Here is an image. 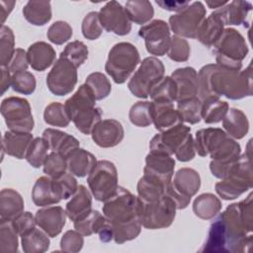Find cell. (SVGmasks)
<instances>
[{"label": "cell", "instance_id": "7c38bea8", "mask_svg": "<svg viewBox=\"0 0 253 253\" xmlns=\"http://www.w3.org/2000/svg\"><path fill=\"white\" fill-rule=\"evenodd\" d=\"M206 8L201 1L189 4L184 10L169 18L170 30L181 38L196 39L198 30L206 19Z\"/></svg>", "mask_w": 253, "mask_h": 253}, {"label": "cell", "instance_id": "83f0119b", "mask_svg": "<svg viewBox=\"0 0 253 253\" xmlns=\"http://www.w3.org/2000/svg\"><path fill=\"white\" fill-rule=\"evenodd\" d=\"M67 170L76 177H85L93 170L97 163L95 155L83 149L76 148L66 156Z\"/></svg>", "mask_w": 253, "mask_h": 253}, {"label": "cell", "instance_id": "ffe728a7", "mask_svg": "<svg viewBox=\"0 0 253 253\" xmlns=\"http://www.w3.org/2000/svg\"><path fill=\"white\" fill-rule=\"evenodd\" d=\"M171 78L175 82L177 88L176 103L198 97L199 80L198 72L194 67L187 66L177 68L171 74Z\"/></svg>", "mask_w": 253, "mask_h": 253}, {"label": "cell", "instance_id": "03108f58", "mask_svg": "<svg viewBox=\"0 0 253 253\" xmlns=\"http://www.w3.org/2000/svg\"><path fill=\"white\" fill-rule=\"evenodd\" d=\"M16 2L15 1H5V0H1L0 1V8H1V23L2 26L4 25L6 19L8 18V16L10 15V13L12 12L14 6H15Z\"/></svg>", "mask_w": 253, "mask_h": 253}, {"label": "cell", "instance_id": "4fadbf2b", "mask_svg": "<svg viewBox=\"0 0 253 253\" xmlns=\"http://www.w3.org/2000/svg\"><path fill=\"white\" fill-rule=\"evenodd\" d=\"M77 83V67L68 59L59 56L46 76L48 90L55 96L71 93Z\"/></svg>", "mask_w": 253, "mask_h": 253}, {"label": "cell", "instance_id": "d4e9b609", "mask_svg": "<svg viewBox=\"0 0 253 253\" xmlns=\"http://www.w3.org/2000/svg\"><path fill=\"white\" fill-rule=\"evenodd\" d=\"M33 139L31 132L7 130L2 137V150L17 159H24Z\"/></svg>", "mask_w": 253, "mask_h": 253}, {"label": "cell", "instance_id": "d6a6232c", "mask_svg": "<svg viewBox=\"0 0 253 253\" xmlns=\"http://www.w3.org/2000/svg\"><path fill=\"white\" fill-rule=\"evenodd\" d=\"M169 184H165L157 179L143 175L137 182V197L142 202L158 201L166 195Z\"/></svg>", "mask_w": 253, "mask_h": 253}, {"label": "cell", "instance_id": "7bdbcfd3", "mask_svg": "<svg viewBox=\"0 0 253 253\" xmlns=\"http://www.w3.org/2000/svg\"><path fill=\"white\" fill-rule=\"evenodd\" d=\"M129 121L138 127H146L152 124L151 102L138 101L134 103L128 113Z\"/></svg>", "mask_w": 253, "mask_h": 253}, {"label": "cell", "instance_id": "ee69618b", "mask_svg": "<svg viewBox=\"0 0 253 253\" xmlns=\"http://www.w3.org/2000/svg\"><path fill=\"white\" fill-rule=\"evenodd\" d=\"M48 150L49 147L44 138L36 137L31 142L25 159L34 168H40L43 165V162L48 154Z\"/></svg>", "mask_w": 253, "mask_h": 253}, {"label": "cell", "instance_id": "f5cc1de1", "mask_svg": "<svg viewBox=\"0 0 253 253\" xmlns=\"http://www.w3.org/2000/svg\"><path fill=\"white\" fill-rule=\"evenodd\" d=\"M43 172L50 178H57L67 170L66 158L58 152L51 151L43 162Z\"/></svg>", "mask_w": 253, "mask_h": 253}, {"label": "cell", "instance_id": "ab89813d", "mask_svg": "<svg viewBox=\"0 0 253 253\" xmlns=\"http://www.w3.org/2000/svg\"><path fill=\"white\" fill-rule=\"evenodd\" d=\"M149 96L152 102L166 101L176 102L177 88L171 76H164L150 91Z\"/></svg>", "mask_w": 253, "mask_h": 253}, {"label": "cell", "instance_id": "11a10c76", "mask_svg": "<svg viewBox=\"0 0 253 253\" xmlns=\"http://www.w3.org/2000/svg\"><path fill=\"white\" fill-rule=\"evenodd\" d=\"M81 32L85 39L94 41L101 37L103 27L100 22L99 12H89L83 19L81 24Z\"/></svg>", "mask_w": 253, "mask_h": 253}, {"label": "cell", "instance_id": "836d02e7", "mask_svg": "<svg viewBox=\"0 0 253 253\" xmlns=\"http://www.w3.org/2000/svg\"><path fill=\"white\" fill-rule=\"evenodd\" d=\"M21 244L25 253H42L49 248L50 240L41 227H33L21 235Z\"/></svg>", "mask_w": 253, "mask_h": 253}, {"label": "cell", "instance_id": "4dcf8cb0", "mask_svg": "<svg viewBox=\"0 0 253 253\" xmlns=\"http://www.w3.org/2000/svg\"><path fill=\"white\" fill-rule=\"evenodd\" d=\"M24 211V200L13 189H3L0 193V220H12Z\"/></svg>", "mask_w": 253, "mask_h": 253}, {"label": "cell", "instance_id": "7a4b0ae2", "mask_svg": "<svg viewBox=\"0 0 253 253\" xmlns=\"http://www.w3.org/2000/svg\"><path fill=\"white\" fill-rule=\"evenodd\" d=\"M199 98L224 96L230 100L250 97L253 93L251 64L244 70L223 68L216 63L203 66L198 73Z\"/></svg>", "mask_w": 253, "mask_h": 253}, {"label": "cell", "instance_id": "816d5d0a", "mask_svg": "<svg viewBox=\"0 0 253 253\" xmlns=\"http://www.w3.org/2000/svg\"><path fill=\"white\" fill-rule=\"evenodd\" d=\"M141 223L139 220H134L125 224L113 225L114 240L117 244H123L136 238L141 231Z\"/></svg>", "mask_w": 253, "mask_h": 253}, {"label": "cell", "instance_id": "4316f807", "mask_svg": "<svg viewBox=\"0 0 253 253\" xmlns=\"http://www.w3.org/2000/svg\"><path fill=\"white\" fill-rule=\"evenodd\" d=\"M171 184L179 194L191 199L201 187V177L195 169L184 167L175 173Z\"/></svg>", "mask_w": 253, "mask_h": 253}, {"label": "cell", "instance_id": "e575fe53", "mask_svg": "<svg viewBox=\"0 0 253 253\" xmlns=\"http://www.w3.org/2000/svg\"><path fill=\"white\" fill-rule=\"evenodd\" d=\"M25 19L34 26H44L51 17V5L49 1H28L23 8Z\"/></svg>", "mask_w": 253, "mask_h": 253}, {"label": "cell", "instance_id": "91938a15", "mask_svg": "<svg viewBox=\"0 0 253 253\" xmlns=\"http://www.w3.org/2000/svg\"><path fill=\"white\" fill-rule=\"evenodd\" d=\"M12 223L20 236L31 228L37 226L35 215L30 211L21 212L14 219H12Z\"/></svg>", "mask_w": 253, "mask_h": 253}, {"label": "cell", "instance_id": "e0dca14e", "mask_svg": "<svg viewBox=\"0 0 253 253\" xmlns=\"http://www.w3.org/2000/svg\"><path fill=\"white\" fill-rule=\"evenodd\" d=\"M174 169L175 160L171 155L149 151L145 157L143 175L170 184L174 176Z\"/></svg>", "mask_w": 253, "mask_h": 253}, {"label": "cell", "instance_id": "484cf974", "mask_svg": "<svg viewBox=\"0 0 253 253\" xmlns=\"http://www.w3.org/2000/svg\"><path fill=\"white\" fill-rule=\"evenodd\" d=\"M42 138L47 142L49 150L66 156L74 149L80 147V143L73 135L55 128H46L42 132Z\"/></svg>", "mask_w": 253, "mask_h": 253}, {"label": "cell", "instance_id": "680465c9", "mask_svg": "<svg viewBox=\"0 0 253 253\" xmlns=\"http://www.w3.org/2000/svg\"><path fill=\"white\" fill-rule=\"evenodd\" d=\"M176 158L179 161L182 162H188L191 161L195 155H196V147H195V141L193 135L188 133L184 141L180 144V146L177 148L176 152L174 153Z\"/></svg>", "mask_w": 253, "mask_h": 253}, {"label": "cell", "instance_id": "6125c7cd", "mask_svg": "<svg viewBox=\"0 0 253 253\" xmlns=\"http://www.w3.org/2000/svg\"><path fill=\"white\" fill-rule=\"evenodd\" d=\"M106 217V216H105ZM97 234L99 235V239L103 243H108L112 240H114V231H113V225L111 221L106 218L104 222L99 227Z\"/></svg>", "mask_w": 253, "mask_h": 253}, {"label": "cell", "instance_id": "6da1fadb", "mask_svg": "<svg viewBox=\"0 0 253 253\" xmlns=\"http://www.w3.org/2000/svg\"><path fill=\"white\" fill-rule=\"evenodd\" d=\"M252 197L253 194L250 193L247 198L229 205L215 216L202 252L242 253L250 250L253 237Z\"/></svg>", "mask_w": 253, "mask_h": 253}, {"label": "cell", "instance_id": "ac0fdd59", "mask_svg": "<svg viewBox=\"0 0 253 253\" xmlns=\"http://www.w3.org/2000/svg\"><path fill=\"white\" fill-rule=\"evenodd\" d=\"M123 125L114 119L101 120L92 129L93 141L100 147L110 148L118 145L124 138Z\"/></svg>", "mask_w": 253, "mask_h": 253}, {"label": "cell", "instance_id": "44dd1931", "mask_svg": "<svg viewBox=\"0 0 253 253\" xmlns=\"http://www.w3.org/2000/svg\"><path fill=\"white\" fill-rule=\"evenodd\" d=\"M225 24L219 10H215L208 16L200 26L196 39L204 45L212 47L222 35Z\"/></svg>", "mask_w": 253, "mask_h": 253}, {"label": "cell", "instance_id": "b9f144b4", "mask_svg": "<svg viewBox=\"0 0 253 253\" xmlns=\"http://www.w3.org/2000/svg\"><path fill=\"white\" fill-rule=\"evenodd\" d=\"M43 120L47 125L58 127H65L70 123L64 105L59 102H52L44 108Z\"/></svg>", "mask_w": 253, "mask_h": 253}, {"label": "cell", "instance_id": "74e56055", "mask_svg": "<svg viewBox=\"0 0 253 253\" xmlns=\"http://www.w3.org/2000/svg\"><path fill=\"white\" fill-rule=\"evenodd\" d=\"M125 9L130 22L143 25L153 18L154 9L152 4L147 0H130L126 3Z\"/></svg>", "mask_w": 253, "mask_h": 253}, {"label": "cell", "instance_id": "d590c367", "mask_svg": "<svg viewBox=\"0 0 253 253\" xmlns=\"http://www.w3.org/2000/svg\"><path fill=\"white\" fill-rule=\"evenodd\" d=\"M221 201L211 193H204L198 196L193 202L194 213L202 219L215 217L221 210Z\"/></svg>", "mask_w": 253, "mask_h": 253}, {"label": "cell", "instance_id": "db71d44e", "mask_svg": "<svg viewBox=\"0 0 253 253\" xmlns=\"http://www.w3.org/2000/svg\"><path fill=\"white\" fill-rule=\"evenodd\" d=\"M191 47L187 40L174 35L171 37L170 46L168 49V57L176 62H185L189 59Z\"/></svg>", "mask_w": 253, "mask_h": 253}, {"label": "cell", "instance_id": "bcb514c9", "mask_svg": "<svg viewBox=\"0 0 253 253\" xmlns=\"http://www.w3.org/2000/svg\"><path fill=\"white\" fill-rule=\"evenodd\" d=\"M106 219L105 215L100 213L98 211L92 210L84 218L74 221V229L80 232L83 236H90L97 231L101 224Z\"/></svg>", "mask_w": 253, "mask_h": 253}, {"label": "cell", "instance_id": "9c48e42d", "mask_svg": "<svg viewBox=\"0 0 253 253\" xmlns=\"http://www.w3.org/2000/svg\"><path fill=\"white\" fill-rule=\"evenodd\" d=\"M165 67L155 56L144 58L127 83L128 90L137 98L146 99L151 89L164 77Z\"/></svg>", "mask_w": 253, "mask_h": 253}, {"label": "cell", "instance_id": "5b68a950", "mask_svg": "<svg viewBox=\"0 0 253 253\" xmlns=\"http://www.w3.org/2000/svg\"><path fill=\"white\" fill-rule=\"evenodd\" d=\"M212 48L216 64L232 70H241L242 61L249 51L244 37L233 28L224 29Z\"/></svg>", "mask_w": 253, "mask_h": 253}, {"label": "cell", "instance_id": "60d3db41", "mask_svg": "<svg viewBox=\"0 0 253 253\" xmlns=\"http://www.w3.org/2000/svg\"><path fill=\"white\" fill-rule=\"evenodd\" d=\"M18 235L12 220H0V251L17 252L19 247Z\"/></svg>", "mask_w": 253, "mask_h": 253}, {"label": "cell", "instance_id": "2e32d148", "mask_svg": "<svg viewBox=\"0 0 253 253\" xmlns=\"http://www.w3.org/2000/svg\"><path fill=\"white\" fill-rule=\"evenodd\" d=\"M191 127L183 123L155 134L149 142V151L173 155L184 141Z\"/></svg>", "mask_w": 253, "mask_h": 253}, {"label": "cell", "instance_id": "681fc988", "mask_svg": "<svg viewBox=\"0 0 253 253\" xmlns=\"http://www.w3.org/2000/svg\"><path fill=\"white\" fill-rule=\"evenodd\" d=\"M55 192L60 200L71 198L78 188L77 180L70 172H65L57 178H51Z\"/></svg>", "mask_w": 253, "mask_h": 253}, {"label": "cell", "instance_id": "603a6c76", "mask_svg": "<svg viewBox=\"0 0 253 253\" xmlns=\"http://www.w3.org/2000/svg\"><path fill=\"white\" fill-rule=\"evenodd\" d=\"M92 211V194L83 185H79L70 201L66 204L65 211L71 221L84 218Z\"/></svg>", "mask_w": 253, "mask_h": 253}, {"label": "cell", "instance_id": "cb8c5ba5", "mask_svg": "<svg viewBox=\"0 0 253 253\" xmlns=\"http://www.w3.org/2000/svg\"><path fill=\"white\" fill-rule=\"evenodd\" d=\"M30 66L37 71H43L54 64L56 53L54 48L45 42H36L27 50Z\"/></svg>", "mask_w": 253, "mask_h": 253}, {"label": "cell", "instance_id": "277c9868", "mask_svg": "<svg viewBox=\"0 0 253 253\" xmlns=\"http://www.w3.org/2000/svg\"><path fill=\"white\" fill-rule=\"evenodd\" d=\"M252 186V155L249 141L248 148L245 153L240 154L228 175L215 183L214 190L221 199L230 201L240 197L242 194L250 190Z\"/></svg>", "mask_w": 253, "mask_h": 253}, {"label": "cell", "instance_id": "f35d334b", "mask_svg": "<svg viewBox=\"0 0 253 253\" xmlns=\"http://www.w3.org/2000/svg\"><path fill=\"white\" fill-rule=\"evenodd\" d=\"M176 110L182 122L196 125L202 120V101L199 97L177 102Z\"/></svg>", "mask_w": 253, "mask_h": 253}, {"label": "cell", "instance_id": "c3c4849f", "mask_svg": "<svg viewBox=\"0 0 253 253\" xmlns=\"http://www.w3.org/2000/svg\"><path fill=\"white\" fill-rule=\"evenodd\" d=\"M89 50L87 45L80 41H74L66 44L64 49L61 51L60 56L68 59L77 68L81 66L88 58Z\"/></svg>", "mask_w": 253, "mask_h": 253}, {"label": "cell", "instance_id": "e7e4bbea", "mask_svg": "<svg viewBox=\"0 0 253 253\" xmlns=\"http://www.w3.org/2000/svg\"><path fill=\"white\" fill-rule=\"evenodd\" d=\"M1 95H4V93L11 87L12 75L6 66H1Z\"/></svg>", "mask_w": 253, "mask_h": 253}, {"label": "cell", "instance_id": "30bf717a", "mask_svg": "<svg viewBox=\"0 0 253 253\" xmlns=\"http://www.w3.org/2000/svg\"><path fill=\"white\" fill-rule=\"evenodd\" d=\"M1 115L9 130L31 132L35 126L29 101L21 97H8L1 103Z\"/></svg>", "mask_w": 253, "mask_h": 253}, {"label": "cell", "instance_id": "f907efd6", "mask_svg": "<svg viewBox=\"0 0 253 253\" xmlns=\"http://www.w3.org/2000/svg\"><path fill=\"white\" fill-rule=\"evenodd\" d=\"M36 85L37 82L34 74L27 70L19 71L12 74L11 87L17 93L31 95L35 92Z\"/></svg>", "mask_w": 253, "mask_h": 253}, {"label": "cell", "instance_id": "9f6ffc18", "mask_svg": "<svg viewBox=\"0 0 253 253\" xmlns=\"http://www.w3.org/2000/svg\"><path fill=\"white\" fill-rule=\"evenodd\" d=\"M71 26L64 21H56L51 24L47 30L46 37L54 44H63L72 37Z\"/></svg>", "mask_w": 253, "mask_h": 253}, {"label": "cell", "instance_id": "52a82bcc", "mask_svg": "<svg viewBox=\"0 0 253 253\" xmlns=\"http://www.w3.org/2000/svg\"><path fill=\"white\" fill-rule=\"evenodd\" d=\"M103 203V214L111 221L112 225L139 220L138 197L124 187L119 186L117 191Z\"/></svg>", "mask_w": 253, "mask_h": 253}, {"label": "cell", "instance_id": "7402d4cb", "mask_svg": "<svg viewBox=\"0 0 253 253\" xmlns=\"http://www.w3.org/2000/svg\"><path fill=\"white\" fill-rule=\"evenodd\" d=\"M152 124L159 131L166 130L178 124L183 123L177 110L174 109V103L166 101H151Z\"/></svg>", "mask_w": 253, "mask_h": 253}, {"label": "cell", "instance_id": "be15d7a7", "mask_svg": "<svg viewBox=\"0 0 253 253\" xmlns=\"http://www.w3.org/2000/svg\"><path fill=\"white\" fill-rule=\"evenodd\" d=\"M158 6H160L162 9L167 11H172L179 13L182 10H184L189 4V1H176V0H162V1H155Z\"/></svg>", "mask_w": 253, "mask_h": 253}, {"label": "cell", "instance_id": "5bb4252c", "mask_svg": "<svg viewBox=\"0 0 253 253\" xmlns=\"http://www.w3.org/2000/svg\"><path fill=\"white\" fill-rule=\"evenodd\" d=\"M138 36L144 40L146 50L151 55L163 56L168 52L171 35L170 27L165 21H150L139 29Z\"/></svg>", "mask_w": 253, "mask_h": 253}, {"label": "cell", "instance_id": "3957f363", "mask_svg": "<svg viewBox=\"0 0 253 253\" xmlns=\"http://www.w3.org/2000/svg\"><path fill=\"white\" fill-rule=\"evenodd\" d=\"M96 101L88 85L82 84L64 103L70 121L84 134H91L96 124L102 119V110L96 106Z\"/></svg>", "mask_w": 253, "mask_h": 253}, {"label": "cell", "instance_id": "8fae6325", "mask_svg": "<svg viewBox=\"0 0 253 253\" xmlns=\"http://www.w3.org/2000/svg\"><path fill=\"white\" fill-rule=\"evenodd\" d=\"M87 183L92 196L99 202H105L119 187L115 164L109 160L97 161L87 177Z\"/></svg>", "mask_w": 253, "mask_h": 253}, {"label": "cell", "instance_id": "f546056e", "mask_svg": "<svg viewBox=\"0 0 253 253\" xmlns=\"http://www.w3.org/2000/svg\"><path fill=\"white\" fill-rule=\"evenodd\" d=\"M32 200L41 208L55 205L61 201L55 192L52 179L48 176H42L36 181L32 190Z\"/></svg>", "mask_w": 253, "mask_h": 253}, {"label": "cell", "instance_id": "8992f818", "mask_svg": "<svg viewBox=\"0 0 253 253\" xmlns=\"http://www.w3.org/2000/svg\"><path fill=\"white\" fill-rule=\"evenodd\" d=\"M140 62V55L130 42L116 43L109 51L105 71L117 84L125 83Z\"/></svg>", "mask_w": 253, "mask_h": 253}, {"label": "cell", "instance_id": "f6af8a7d", "mask_svg": "<svg viewBox=\"0 0 253 253\" xmlns=\"http://www.w3.org/2000/svg\"><path fill=\"white\" fill-rule=\"evenodd\" d=\"M85 84L92 90L97 101L107 98L112 91L110 80L101 72H93L89 74L85 80Z\"/></svg>", "mask_w": 253, "mask_h": 253}, {"label": "cell", "instance_id": "1f68e13d", "mask_svg": "<svg viewBox=\"0 0 253 253\" xmlns=\"http://www.w3.org/2000/svg\"><path fill=\"white\" fill-rule=\"evenodd\" d=\"M225 26L245 25L248 13L252 10V4L248 1L233 0L218 9Z\"/></svg>", "mask_w": 253, "mask_h": 253}, {"label": "cell", "instance_id": "003e7915", "mask_svg": "<svg viewBox=\"0 0 253 253\" xmlns=\"http://www.w3.org/2000/svg\"><path fill=\"white\" fill-rule=\"evenodd\" d=\"M228 2L227 1H206V4L211 8V9H216V8H221L224 5H226Z\"/></svg>", "mask_w": 253, "mask_h": 253}, {"label": "cell", "instance_id": "94428289", "mask_svg": "<svg viewBox=\"0 0 253 253\" xmlns=\"http://www.w3.org/2000/svg\"><path fill=\"white\" fill-rule=\"evenodd\" d=\"M29 60H28V55L27 51H25L23 48H16L9 64H8V69L9 71L13 74L19 71H25L27 70L29 66Z\"/></svg>", "mask_w": 253, "mask_h": 253}, {"label": "cell", "instance_id": "f1b7e54d", "mask_svg": "<svg viewBox=\"0 0 253 253\" xmlns=\"http://www.w3.org/2000/svg\"><path fill=\"white\" fill-rule=\"evenodd\" d=\"M222 126L228 136L233 139H241L248 133L249 121L241 110L230 108L222 120Z\"/></svg>", "mask_w": 253, "mask_h": 253}, {"label": "cell", "instance_id": "6f0895ef", "mask_svg": "<svg viewBox=\"0 0 253 253\" xmlns=\"http://www.w3.org/2000/svg\"><path fill=\"white\" fill-rule=\"evenodd\" d=\"M83 245V235L77 230H67L60 239V249L64 252H79Z\"/></svg>", "mask_w": 253, "mask_h": 253}, {"label": "cell", "instance_id": "8d00e7d4", "mask_svg": "<svg viewBox=\"0 0 253 253\" xmlns=\"http://www.w3.org/2000/svg\"><path fill=\"white\" fill-rule=\"evenodd\" d=\"M202 101V119L206 124H217L225 117L229 105L216 97H208Z\"/></svg>", "mask_w": 253, "mask_h": 253}, {"label": "cell", "instance_id": "9a60e30c", "mask_svg": "<svg viewBox=\"0 0 253 253\" xmlns=\"http://www.w3.org/2000/svg\"><path fill=\"white\" fill-rule=\"evenodd\" d=\"M103 29L118 36H126L131 31V22L125 7L117 1L107 2L99 11Z\"/></svg>", "mask_w": 253, "mask_h": 253}, {"label": "cell", "instance_id": "7dc6e473", "mask_svg": "<svg viewBox=\"0 0 253 253\" xmlns=\"http://www.w3.org/2000/svg\"><path fill=\"white\" fill-rule=\"evenodd\" d=\"M15 37L14 33L8 26L3 25L0 31V64L8 66L15 52Z\"/></svg>", "mask_w": 253, "mask_h": 253}, {"label": "cell", "instance_id": "ba28073f", "mask_svg": "<svg viewBox=\"0 0 253 253\" xmlns=\"http://www.w3.org/2000/svg\"><path fill=\"white\" fill-rule=\"evenodd\" d=\"M176 211L175 203L166 195L154 202L139 200V220L141 225L148 229L169 227L175 219Z\"/></svg>", "mask_w": 253, "mask_h": 253}, {"label": "cell", "instance_id": "d6986e66", "mask_svg": "<svg viewBox=\"0 0 253 253\" xmlns=\"http://www.w3.org/2000/svg\"><path fill=\"white\" fill-rule=\"evenodd\" d=\"M66 211L59 206L42 207L36 214V222L49 237L57 236L65 225Z\"/></svg>", "mask_w": 253, "mask_h": 253}]
</instances>
